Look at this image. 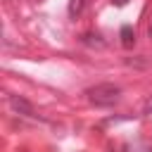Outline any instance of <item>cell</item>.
I'll return each mask as SVG.
<instances>
[{"label": "cell", "instance_id": "1", "mask_svg": "<svg viewBox=\"0 0 152 152\" xmlns=\"http://www.w3.org/2000/svg\"><path fill=\"white\" fill-rule=\"evenodd\" d=\"M119 95H121V88L114 86V83H100V86H95V88L88 90V100H90L93 104H97V107H109V104H114V102L119 100Z\"/></svg>", "mask_w": 152, "mask_h": 152}, {"label": "cell", "instance_id": "2", "mask_svg": "<svg viewBox=\"0 0 152 152\" xmlns=\"http://www.w3.org/2000/svg\"><path fill=\"white\" fill-rule=\"evenodd\" d=\"M133 43H135L133 28H131V26H124V28H121V45H124V48H133Z\"/></svg>", "mask_w": 152, "mask_h": 152}, {"label": "cell", "instance_id": "3", "mask_svg": "<svg viewBox=\"0 0 152 152\" xmlns=\"http://www.w3.org/2000/svg\"><path fill=\"white\" fill-rule=\"evenodd\" d=\"M83 10V0H71V5H69V12L71 14H78Z\"/></svg>", "mask_w": 152, "mask_h": 152}, {"label": "cell", "instance_id": "4", "mask_svg": "<svg viewBox=\"0 0 152 152\" xmlns=\"http://www.w3.org/2000/svg\"><path fill=\"white\" fill-rule=\"evenodd\" d=\"M150 112H152V97H150V100H147V104H145V114H150Z\"/></svg>", "mask_w": 152, "mask_h": 152}, {"label": "cell", "instance_id": "5", "mask_svg": "<svg viewBox=\"0 0 152 152\" xmlns=\"http://www.w3.org/2000/svg\"><path fill=\"white\" fill-rule=\"evenodd\" d=\"M150 38H152V26H150Z\"/></svg>", "mask_w": 152, "mask_h": 152}]
</instances>
